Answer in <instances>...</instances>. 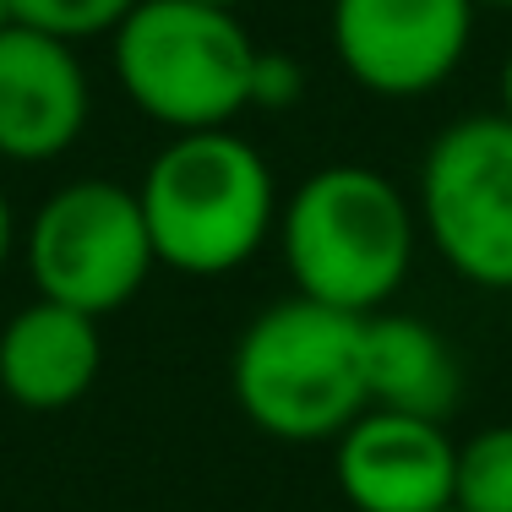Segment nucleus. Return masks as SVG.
Wrapping results in <instances>:
<instances>
[{
  "label": "nucleus",
  "instance_id": "1",
  "mask_svg": "<svg viewBox=\"0 0 512 512\" xmlns=\"http://www.w3.org/2000/svg\"><path fill=\"white\" fill-rule=\"evenodd\" d=\"M273 240L295 295L371 316L404 289L420 246V213L382 169L322 164L278 202Z\"/></svg>",
  "mask_w": 512,
  "mask_h": 512
},
{
  "label": "nucleus",
  "instance_id": "2",
  "mask_svg": "<svg viewBox=\"0 0 512 512\" xmlns=\"http://www.w3.org/2000/svg\"><path fill=\"white\" fill-rule=\"evenodd\" d=\"M153 251L186 278L240 273L278 229V180L240 131H180L148 158L137 186Z\"/></svg>",
  "mask_w": 512,
  "mask_h": 512
},
{
  "label": "nucleus",
  "instance_id": "3",
  "mask_svg": "<svg viewBox=\"0 0 512 512\" xmlns=\"http://www.w3.org/2000/svg\"><path fill=\"white\" fill-rule=\"evenodd\" d=\"M229 393L262 436L289 447L338 442L365 398V316L289 295L256 311L229 355Z\"/></svg>",
  "mask_w": 512,
  "mask_h": 512
},
{
  "label": "nucleus",
  "instance_id": "4",
  "mask_svg": "<svg viewBox=\"0 0 512 512\" xmlns=\"http://www.w3.org/2000/svg\"><path fill=\"white\" fill-rule=\"evenodd\" d=\"M115 82L153 126L218 131L251 109L256 39L240 11L202 0H137L109 33Z\"/></svg>",
  "mask_w": 512,
  "mask_h": 512
},
{
  "label": "nucleus",
  "instance_id": "5",
  "mask_svg": "<svg viewBox=\"0 0 512 512\" xmlns=\"http://www.w3.org/2000/svg\"><path fill=\"white\" fill-rule=\"evenodd\" d=\"M22 262L39 300L104 316L131 306L158 267L137 186L120 180H66L39 202L22 229Z\"/></svg>",
  "mask_w": 512,
  "mask_h": 512
},
{
  "label": "nucleus",
  "instance_id": "6",
  "mask_svg": "<svg viewBox=\"0 0 512 512\" xmlns=\"http://www.w3.org/2000/svg\"><path fill=\"white\" fill-rule=\"evenodd\" d=\"M420 229L474 289H512V120L463 115L420 158Z\"/></svg>",
  "mask_w": 512,
  "mask_h": 512
},
{
  "label": "nucleus",
  "instance_id": "7",
  "mask_svg": "<svg viewBox=\"0 0 512 512\" xmlns=\"http://www.w3.org/2000/svg\"><path fill=\"white\" fill-rule=\"evenodd\" d=\"M474 0H333L327 39L355 88L376 99H425L469 55Z\"/></svg>",
  "mask_w": 512,
  "mask_h": 512
},
{
  "label": "nucleus",
  "instance_id": "8",
  "mask_svg": "<svg viewBox=\"0 0 512 512\" xmlns=\"http://www.w3.org/2000/svg\"><path fill=\"white\" fill-rule=\"evenodd\" d=\"M458 442L442 420L360 409L333 442L338 491L355 512H442L453 507Z\"/></svg>",
  "mask_w": 512,
  "mask_h": 512
},
{
  "label": "nucleus",
  "instance_id": "9",
  "mask_svg": "<svg viewBox=\"0 0 512 512\" xmlns=\"http://www.w3.org/2000/svg\"><path fill=\"white\" fill-rule=\"evenodd\" d=\"M93 88L77 44L11 22L0 33V158L50 164L88 131Z\"/></svg>",
  "mask_w": 512,
  "mask_h": 512
},
{
  "label": "nucleus",
  "instance_id": "10",
  "mask_svg": "<svg viewBox=\"0 0 512 512\" xmlns=\"http://www.w3.org/2000/svg\"><path fill=\"white\" fill-rule=\"evenodd\" d=\"M104 365L99 316L33 300L0 327V393L17 409L55 414L93 393Z\"/></svg>",
  "mask_w": 512,
  "mask_h": 512
},
{
  "label": "nucleus",
  "instance_id": "11",
  "mask_svg": "<svg viewBox=\"0 0 512 512\" xmlns=\"http://www.w3.org/2000/svg\"><path fill=\"white\" fill-rule=\"evenodd\" d=\"M365 398L420 420H447L458 404V360L431 322L404 311L365 316Z\"/></svg>",
  "mask_w": 512,
  "mask_h": 512
},
{
  "label": "nucleus",
  "instance_id": "12",
  "mask_svg": "<svg viewBox=\"0 0 512 512\" xmlns=\"http://www.w3.org/2000/svg\"><path fill=\"white\" fill-rule=\"evenodd\" d=\"M458 512H512V425H485L458 442L453 463Z\"/></svg>",
  "mask_w": 512,
  "mask_h": 512
},
{
  "label": "nucleus",
  "instance_id": "13",
  "mask_svg": "<svg viewBox=\"0 0 512 512\" xmlns=\"http://www.w3.org/2000/svg\"><path fill=\"white\" fill-rule=\"evenodd\" d=\"M131 6L137 0H11V17L22 28L55 33L66 44H88V39H109Z\"/></svg>",
  "mask_w": 512,
  "mask_h": 512
},
{
  "label": "nucleus",
  "instance_id": "14",
  "mask_svg": "<svg viewBox=\"0 0 512 512\" xmlns=\"http://www.w3.org/2000/svg\"><path fill=\"white\" fill-rule=\"evenodd\" d=\"M306 99V66L284 50H256V66H251V109H295Z\"/></svg>",
  "mask_w": 512,
  "mask_h": 512
},
{
  "label": "nucleus",
  "instance_id": "15",
  "mask_svg": "<svg viewBox=\"0 0 512 512\" xmlns=\"http://www.w3.org/2000/svg\"><path fill=\"white\" fill-rule=\"evenodd\" d=\"M11 251H17V213H11V197L0 191V273H6Z\"/></svg>",
  "mask_w": 512,
  "mask_h": 512
},
{
  "label": "nucleus",
  "instance_id": "16",
  "mask_svg": "<svg viewBox=\"0 0 512 512\" xmlns=\"http://www.w3.org/2000/svg\"><path fill=\"white\" fill-rule=\"evenodd\" d=\"M496 82H502V88H496V93H502V115L512 120V55L502 60V77H496Z\"/></svg>",
  "mask_w": 512,
  "mask_h": 512
},
{
  "label": "nucleus",
  "instance_id": "17",
  "mask_svg": "<svg viewBox=\"0 0 512 512\" xmlns=\"http://www.w3.org/2000/svg\"><path fill=\"white\" fill-rule=\"evenodd\" d=\"M11 22H17V17H11V0H0V33H6Z\"/></svg>",
  "mask_w": 512,
  "mask_h": 512
},
{
  "label": "nucleus",
  "instance_id": "18",
  "mask_svg": "<svg viewBox=\"0 0 512 512\" xmlns=\"http://www.w3.org/2000/svg\"><path fill=\"white\" fill-rule=\"evenodd\" d=\"M202 6H224V11H240L246 0H202Z\"/></svg>",
  "mask_w": 512,
  "mask_h": 512
},
{
  "label": "nucleus",
  "instance_id": "19",
  "mask_svg": "<svg viewBox=\"0 0 512 512\" xmlns=\"http://www.w3.org/2000/svg\"><path fill=\"white\" fill-rule=\"evenodd\" d=\"M474 6H496V11H512V0H474Z\"/></svg>",
  "mask_w": 512,
  "mask_h": 512
},
{
  "label": "nucleus",
  "instance_id": "20",
  "mask_svg": "<svg viewBox=\"0 0 512 512\" xmlns=\"http://www.w3.org/2000/svg\"><path fill=\"white\" fill-rule=\"evenodd\" d=\"M442 512H458V507H442Z\"/></svg>",
  "mask_w": 512,
  "mask_h": 512
}]
</instances>
